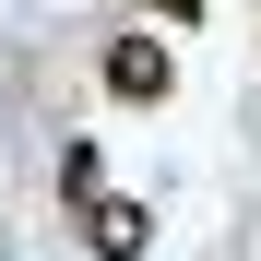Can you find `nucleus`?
Returning a JSON list of instances; mask_svg holds the SVG:
<instances>
[{
  "label": "nucleus",
  "instance_id": "7ed1b4c3",
  "mask_svg": "<svg viewBox=\"0 0 261 261\" xmlns=\"http://www.w3.org/2000/svg\"><path fill=\"white\" fill-rule=\"evenodd\" d=\"M154 12H166V24H202V0H154Z\"/></svg>",
  "mask_w": 261,
  "mask_h": 261
},
{
  "label": "nucleus",
  "instance_id": "f03ea898",
  "mask_svg": "<svg viewBox=\"0 0 261 261\" xmlns=\"http://www.w3.org/2000/svg\"><path fill=\"white\" fill-rule=\"evenodd\" d=\"M95 249L107 261H143V202H107L95 190Z\"/></svg>",
  "mask_w": 261,
  "mask_h": 261
},
{
  "label": "nucleus",
  "instance_id": "f257e3e1",
  "mask_svg": "<svg viewBox=\"0 0 261 261\" xmlns=\"http://www.w3.org/2000/svg\"><path fill=\"white\" fill-rule=\"evenodd\" d=\"M166 83H178V60H166L154 36H119V48H107V95H119V107H154Z\"/></svg>",
  "mask_w": 261,
  "mask_h": 261
}]
</instances>
